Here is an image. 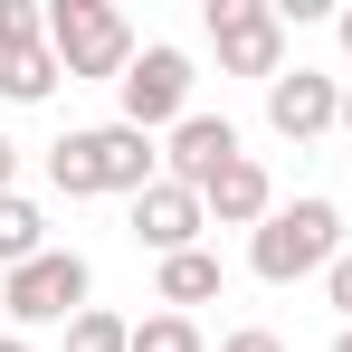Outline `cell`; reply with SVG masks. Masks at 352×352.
<instances>
[{
	"label": "cell",
	"mask_w": 352,
	"mask_h": 352,
	"mask_svg": "<svg viewBox=\"0 0 352 352\" xmlns=\"http://www.w3.org/2000/svg\"><path fill=\"white\" fill-rule=\"evenodd\" d=\"M162 181V143L153 133H133V124H76L48 143V190L67 200H133V190H153Z\"/></svg>",
	"instance_id": "1"
},
{
	"label": "cell",
	"mask_w": 352,
	"mask_h": 352,
	"mask_svg": "<svg viewBox=\"0 0 352 352\" xmlns=\"http://www.w3.org/2000/svg\"><path fill=\"white\" fill-rule=\"evenodd\" d=\"M333 257H343V210H333L324 190L276 200L267 229H248V276H257V286H305V276H324Z\"/></svg>",
	"instance_id": "2"
},
{
	"label": "cell",
	"mask_w": 352,
	"mask_h": 352,
	"mask_svg": "<svg viewBox=\"0 0 352 352\" xmlns=\"http://www.w3.org/2000/svg\"><path fill=\"white\" fill-rule=\"evenodd\" d=\"M48 58L67 67V86L76 76L124 86V67L143 58V38H133V19H124L115 0H48Z\"/></svg>",
	"instance_id": "3"
},
{
	"label": "cell",
	"mask_w": 352,
	"mask_h": 352,
	"mask_svg": "<svg viewBox=\"0 0 352 352\" xmlns=\"http://www.w3.org/2000/svg\"><path fill=\"white\" fill-rule=\"evenodd\" d=\"M86 295H96V267L76 257V248H48V257H29V267H10L0 276V305H10V333H48V324H76L86 314Z\"/></svg>",
	"instance_id": "4"
},
{
	"label": "cell",
	"mask_w": 352,
	"mask_h": 352,
	"mask_svg": "<svg viewBox=\"0 0 352 352\" xmlns=\"http://www.w3.org/2000/svg\"><path fill=\"white\" fill-rule=\"evenodd\" d=\"M210 48H219V76L276 86L286 76V10L276 0H210Z\"/></svg>",
	"instance_id": "5"
},
{
	"label": "cell",
	"mask_w": 352,
	"mask_h": 352,
	"mask_svg": "<svg viewBox=\"0 0 352 352\" xmlns=\"http://www.w3.org/2000/svg\"><path fill=\"white\" fill-rule=\"evenodd\" d=\"M190 86H200V76H190V58H181L172 38H153L143 58L124 67L115 105H124V124H133V133H153V143H162V133H172L181 115H200V105H190Z\"/></svg>",
	"instance_id": "6"
},
{
	"label": "cell",
	"mask_w": 352,
	"mask_h": 352,
	"mask_svg": "<svg viewBox=\"0 0 352 352\" xmlns=\"http://www.w3.org/2000/svg\"><path fill=\"white\" fill-rule=\"evenodd\" d=\"M267 133H286V143L343 133V76H324V67H286V76L267 86Z\"/></svg>",
	"instance_id": "7"
},
{
	"label": "cell",
	"mask_w": 352,
	"mask_h": 352,
	"mask_svg": "<svg viewBox=\"0 0 352 352\" xmlns=\"http://www.w3.org/2000/svg\"><path fill=\"white\" fill-rule=\"evenodd\" d=\"M124 219H133V248H153V257H190V248H200V229H210L200 190H181V181L133 190V200H124Z\"/></svg>",
	"instance_id": "8"
},
{
	"label": "cell",
	"mask_w": 352,
	"mask_h": 352,
	"mask_svg": "<svg viewBox=\"0 0 352 352\" xmlns=\"http://www.w3.org/2000/svg\"><path fill=\"white\" fill-rule=\"evenodd\" d=\"M229 162H238V124L229 115H181L162 133V181H181V190H200V181L229 172Z\"/></svg>",
	"instance_id": "9"
},
{
	"label": "cell",
	"mask_w": 352,
	"mask_h": 352,
	"mask_svg": "<svg viewBox=\"0 0 352 352\" xmlns=\"http://www.w3.org/2000/svg\"><path fill=\"white\" fill-rule=\"evenodd\" d=\"M200 210H210V229H267V210H276V181L257 153H238L229 172L200 181Z\"/></svg>",
	"instance_id": "10"
},
{
	"label": "cell",
	"mask_w": 352,
	"mask_h": 352,
	"mask_svg": "<svg viewBox=\"0 0 352 352\" xmlns=\"http://www.w3.org/2000/svg\"><path fill=\"white\" fill-rule=\"evenodd\" d=\"M210 295H219V257H210V248L162 257V276H153V305H162V314H190V305H210Z\"/></svg>",
	"instance_id": "11"
},
{
	"label": "cell",
	"mask_w": 352,
	"mask_h": 352,
	"mask_svg": "<svg viewBox=\"0 0 352 352\" xmlns=\"http://www.w3.org/2000/svg\"><path fill=\"white\" fill-rule=\"evenodd\" d=\"M48 248H58V238H48V210H38L29 190H10V200H0V276L29 267V257H48Z\"/></svg>",
	"instance_id": "12"
},
{
	"label": "cell",
	"mask_w": 352,
	"mask_h": 352,
	"mask_svg": "<svg viewBox=\"0 0 352 352\" xmlns=\"http://www.w3.org/2000/svg\"><path fill=\"white\" fill-rule=\"evenodd\" d=\"M58 76H67V67L48 58V48H19V58H0V105H48Z\"/></svg>",
	"instance_id": "13"
},
{
	"label": "cell",
	"mask_w": 352,
	"mask_h": 352,
	"mask_svg": "<svg viewBox=\"0 0 352 352\" xmlns=\"http://www.w3.org/2000/svg\"><path fill=\"white\" fill-rule=\"evenodd\" d=\"M67 352H133V324L105 314V305H86V314L67 324Z\"/></svg>",
	"instance_id": "14"
},
{
	"label": "cell",
	"mask_w": 352,
	"mask_h": 352,
	"mask_svg": "<svg viewBox=\"0 0 352 352\" xmlns=\"http://www.w3.org/2000/svg\"><path fill=\"white\" fill-rule=\"evenodd\" d=\"M133 352H210V343H200L190 314H143V324H133Z\"/></svg>",
	"instance_id": "15"
},
{
	"label": "cell",
	"mask_w": 352,
	"mask_h": 352,
	"mask_svg": "<svg viewBox=\"0 0 352 352\" xmlns=\"http://www.w3.org/2000/svg\"><path fill=\"white\" fill-rule=\"evenodd\" d=\"M324 295H333V314H343V324H352V248H343V257H333V267H324Z\"/></svg>",
	"instance_id": "16"
},
{
	"label": "cell",
	"mask_w": 352,
	"mask_h": 352,
	"mask_svg": "<svg viewBox=\"0 0 352 352\" xmlns=\"http://www.w3.org/2000/svg\"><path fill=\"white\" fill-rule=\"evenodd\" d=\"M219 352H286V343H276L267 324H238V333H219Z\"/></svg>",
	"instance_id": "17"
},
{
	"label": "cell",
	"mask_w": 352,
	"mask_h": 352,
	"mask_svg": "<svg viewBox=\"0 0 352 352\" xmlns=\"http://www.w3.org/2000/svg\"><path fill=\"white\" fill-rule=\"evenodd\" d=\"M10 181H19V143L0 133V200H10Z\"/></svg>",
	"instance_id": "18"
},
{
	"label": "cell",
	"mask_w": 352,
	"mask_h": 352,
	"mask_svg": "<svg viewBox=\"0 0 352 352\" xmlns=\"http://www.w3.org/2000/svg\"><path fill=\"white\" fill-rule=\"evenodd\" d=\"M333 38H343V58H352V0H343V10H333Z\"/></svg>",
	"instance_id": "19"
},
{
	"label": "cell",
	"mask_w": 352,
	"mask_h": 352,
	"mask_svg": "<svg viewBox=\"0 0 352 352\" xmlns=\"http://www.w3.org/2000/svg\"><path fill=\"white\" fill-rule=\"evenodd\" d=\"M0 352H38V343H29V333H0Z\"/></svg>",
	"instance_id": "20"
},
{
	"label": "cell",
	"mask_w": 352,
	"mask_h": 352,
	"mask_svg": "<svg viewBox=\"0 0 352 352\" xmlns=\"http://www.w3.org/2000/svg\"><path fill=\"white\" fill-rule=\"evenodd\" d=\"M333 352H352V324H343V333H333Z\"/></svg>",
	"instance_id": "21"
},
{
	"label": "cell",
	"mask_w": 352,
	"mask_h": 352,
	"mask_svg": "<svg viewBox=\"0 0 352 352\" xmlns=\"http://www.w3.org/2000/svg\"><path fill=\"white\" fill-rule=\"evenodd\" d=\"M343 133H352V86H343Z\"/></svg>",
	"instance_id": "22"
},
{
	"label": "cell",
	"mask_w": 352,
	"mask_h": 352,
	"mask_svg": "<svg viewBox=\"0 0 352 352\" xmlns=\"http://www.w3.org/2000/svg\"><path fill=\"white\" fill-rule=\"evenodd\" d=\"M0 333H10V305H0Z\"/></svg>",
	"instance_id": "23"
}]
</instances>
